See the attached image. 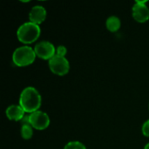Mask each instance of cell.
Listing matches in <instances>:
<instances>
[{
  "mask_svg": "<svg viewBox=\"0 0 149 149\" xmlns=\"http://www.w3.org/2000/svg\"><path fill=\"white\" fill-rule=\"evenodd\" d=\"M42 103V97L38 91L32 87H25L19 96V106L24 110L25 113L31 114L38 111Z\"/></svg>",
  "mask_w": 149,
  "mask_h": 149,
  "instance_id": "obj_1",
  "label": "cell"
},
{
  "mask_svg": "<svg viewBox=\"0 0 149 149\" xmlns=\"http://www.w3.org/2000/svg\"><path fill=\"white\" fill-rule=\"evenodd\" d=\"M41 33L39 25L31 22H26L21 24L17 31V39L24 44L30 45L38 40Z\"/></svg>",
  "mask_w": 149,
  "mask_h": 149,
  "instance_id": "obj_2",
  "label": "cell"
},
{
  "mask_svg": "<svg viewBox=\"0 0 149 149\" xmlns=\"http://www.w3.org/2000/svg\"><path fill=\"white\" fill-rule=\"evenodd\" d=\"M37 55L34 49L28 45H23L17 48L12 54V62L19 67H24L31 65Z\"/></svg>",
  "mask_w": 149,
  "mask_h": 149,
  "instance_id": "obj_3",
  "label": "cell"
},
{
  "mask_svg": "<svg viewBox=\"0 0 149 149\" xmlns=\"http://www.w3.org/2000/svg\"><path fill=\"white\" fill-rule=\"evenodd\" d=\"M49 68L56 75L64 76L68 73L70 70V64L65 57H61L55 55L52 58L49 60Z\"/></svg>",
  "mask_w": 149,
  "mask_h": 149,
  "instance_id": "obj_4",
  "label": "cell"
},
{
  "mask_svg": "<svg viewBox=\"0 0 149 149\" xmlns=\"http://www.w3.org/2000/svg\"><path fill=\"white\" fill-rule=\"evenodd\" d=\"M50 117L45 112L38 110L29 114V124L37 130L46 129L50 126Z\"/></svg>",
  "mask_w": 149,
  "mask_h": 149,
  "instance_id": "obj_5",
  "label": "cell"
},
{
  "mask_svg": "<svg viewBox=\"0 0 149 149\" xmlns=\"http://www.w3.org/2000/svg\"><path fill=\"white\" fill-rule=\"evenodd\" d=\"M56 49L53 44L49 41H41L34 47L37 57L45 60H50L56 55Z\"/></svg>",
  "mask_w": 149,
  "mask_h": 149,
  "instance_id": "obj_6",
  "label": "cell"
},
{
  "mask_svg": "<svg viewBox=\"0 0 149 149\" xmlns=\"http://www.w3.org/2000/svg\"><path fill=\"white\" fill-rule=\"evenodd\" d=\"M148 1H136L133 6V17L138 23H145L149 19V8Z\"/></svg>",
  "mask_w": 149,
  "mask_h": 149,
  "instance_id": "obj_7",
  "label": "cell"
},
{
  "mask_svg": "<svg viewBox=\"0 0 149 149\" xmlns=\"http://www.w3.org/2000/svg\"><path fill=\"white\" fill-rule=\"evenodd\" d=\"M46 18V10L41 5L33 6L29 12V22L39 25Z\"/></svg>",
  "mask_w": 149,
  "mask_h": 149,
  "instance_id": "obj_8",
  "label": "cell"
},
{
  "mask_svg": "<svg viewBox=\"0 0 149 149\" xmlns=\"http://www.w3.org/2000/svg\"><path fill=\"white\" fill-rule=\"evenodd\" d=\"M24 110L19 105H10L7 107L5 111V114L10 120L14 121H22V120L25 116Z\"/></svg>",
  "mask_w": 149,
  "mask_h": 149,
  "instance_id": "obj_9",
  "label": "cell"
},
{
  "mask_svg": "<svg viewBox=\"0 0 149 149\" xmlns=\"http://www.w3.org/2000/svg\"><path fill=\"white\" fill-rule=\"evenodd\" d=\"M106 25H107V28L109 31L116 32L120 28V25H121L120 19L116 16H111L107 19Z\"/></svg>",
  "mask_w": 149,
  "mask_h": 149,
  "instance_id": "obj_10",
  "label": "cell"
},
{
  "mask_svg": "<svg viewBox=\"0 0 149 149\" xmlns=\"http://www.w3.org/2000/svg\"><path fill=\"white\" fill-rule=\"evenodd\" d=\"M21 136L24 140H30L33 136V127L30 124H23L21 127Z\"/></svg>",
  "mask_w": 149,
  "mask_h": 149,
  "instance_id": "obj_11",
  "label": "cell"
},
{
  "mask_svg": "<svg viewBox=\"0 0 149 149\" xmlns=\"http://www.w3.org/2000/svg\"><path fill=\"white\" fill-rule=\"evenodd\" d=\"M64 149H86V146L81 143L80 141H70L68 142L65 146Z\"/></svg>",
  "mask_w": 149,
  "mask_h": 149,
  "instance_id": "obj_12",
  "label": "cell"
},
{
  "mask_svg": "<svg viewBox=\"0 0 149 149\" xmlns=\"http://www.w3.org/2000/svg\"><path fill=\"white\" fill-rule=\"evenodd\" d=\"M66 53H67V49H66L65 46L59 45V46L57 47V49H56V54L57 55L61 56V57H65Z\"/></svg>",
  "mask_w": 149,
  "mask_h": 149,
  "instance_id": "obj_13",
  "label": "cell"
},
{
  "mask_svg": "<svg viewBox=\"0 0 149 149\" xmlns=\"http://www.w3.org/2000/svg\"><path fill=\"white\" fill-rule=\"evenodd\" d=\"M142 134L144 136L149 137V120H148L142 125Z\"/></svg>",
  "mask_w": 149,
  "mask_h": 149,
  "instance_id": "obj_14",
  "label": "cell"
},
{
  "mask_svg": "<svg viewBox=\"0 0 149 149\" xmlns=\"http://www.w3.org/2000/svg\"><path fill=\"white\" fill-rule=\"evenodd\" d=\"M144 149H149V143H148V144H147V145L145 146Z\"/></svg>",
  "mask_w": 149,
  "mask_h": 149,
  "instance_id": "obj_15",
  "label": "cell"
}]
</instances>
